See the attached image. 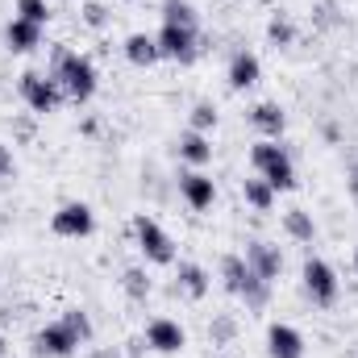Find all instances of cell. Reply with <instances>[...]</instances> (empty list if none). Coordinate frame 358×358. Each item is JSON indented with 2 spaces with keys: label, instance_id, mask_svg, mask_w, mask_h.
<instances>
[{
  "label": "cell",
  "instance_id": "6da1fadb",
  "mask_svg": "<svg viewBox=\"0 0 358 358\" xmlns=\"http://www.w3.org/2000/svg\"><path fill=\"white\" fill-rule=\"evenodd\" d=\"M50 76H55V84L63 88V96L76 100V104L92 100V96H96V84H100L96 63H92L88 55H80V50H67V46L55 50V59H50Z\"/></svg>",
  "mask_w": 358,
  "mask_h": 358
},
{
  "label": "cell",
  "instance_id": "7a4b0ae2",
  "mask_svg": "<svg viewBox=\"0 0 358 358\" xmlns=\"http://www.w3.org/2000/svg\"><path fill=\"white\" fill-rule=\"evenodd\" d=\"M134 238H138V250H142L155 267H171V263H176V242H171V234H167L155 217L138 213V217H134Z\"/></svg>",
  "mask_w": 358,
  "mask_h": 358
},
{
  "label": "cell",
  "instance_id": "3957f363",
  "mask_svg": "<svg viewBox=\"0 0 358 358\" xmlns=\"http://www.w3.org/2000/svg\"><path fill=\"white\" fill-rule=\"evenodd\" d=\"M17 92H21L25 108H29V113H38V117L55 113V108L67 100L63 88L55 84V76H42V71H25V76H21V84H17Z\"/></svg>",
  "mask_w": 358,
  "mask_h": 358
},
{
  "label": "cell",
  "instance_id": "277c9868",
  "mask_svg": "<svg viewBox=\"0 0 358 358\" xmlns=\"http://www.w3.org/2000/svg\"><path fill=\"white\" fill-rule=\"evenodd\" d=\"M155 42H159V59H171V63H196L200 59V29L163 25L155 34Z\"/></svg>",
  "mask_w": 358,
  "mask_h": 358
},
{
  "label": "cell",
  "instance_id": "5b68a950",
  "mask_svg": "<svg viewBox=\"0 0 358 358\" xmlns=\"http://www.w3.org/2000/svg\"><path fill=\"white\" fill-rule=\"evenodd\" d=\"M300 279H304L308 300H313V304H321V308H329V304L338 300V292H342L338 271L329 267L325 259H308V263H304V271H300Z\"/></svg>",
  "mask_w": 358,
  "mask_h": 358
},
{
  "label": "cell",
  "instance_id": "8992f818",
  "mask_svg": "<svg viewBox=\"0 0 358 358\" xmlns=\"http://www.w3.org/2000/svg\"><path fill=\"white\" fill-rule=\"evenodd\" d=\"M50 229H55L59 238H88L92 229H96V213H92L84 200H67V204L55 208Z\"/></svg>",
  "mask_w": 358,
  "mask_h": 358
},
{
  "label": "cell",
  "instance_id": "52a82bcc",
  "mask_svg": "<svg viewBox=\"0 0 358 358\" xmlns=\"http://www.w3.org/2000/svg\"><path fill=\"white\" fill-rule=\"evenodd\" d=\"M76 350H80V342H76V334L63 321H50V325H42L34 334V355L42 358H71Z\"/></svg>",
  "mask_w": 358,
  "mask_h": 358
},
{
  "label": "cell",
  "instance_id": "ba28073f",
  "mask_svg": "<svg viewBox=\"0 0 358 358\" xmlns=\"http://www.w3.org/2000/svg\"><path fill=\"white\" fill-rule=\"evenodd\" d=\"M146 346H150L155 355H179V350L187 346V334H183V325L171 321V317H155V321L146 325Z\"/></svg>",
  "mask_w": 358,
  "mask_h": 358
},
{
  "label": "cell",
  "instance_id": "9c48e42d",
  "mask_svg": "<svg viewBox=\"0 0 358 358\" xmlns=\"http://www.w3.org/2000/svg\"><path fill=\"white\" fill-rule=\"evenodd\" d=\"M179 196L187 200V208H196V213H204V208H213V200H217V183L213 176H204V171H183L179 176Z\"/></svg>",
  "mask_w": 358,
  "mask_h": 358
},
{
  "label": "cell",
  "instance_id": "30bf717a",
  "mask_svg": "<svg viewBox=\"0 0 358 358\" xmlns=\"http://www.w3.org/2000/svg\"><path fill=\"white\" fill-rule=\"evenodd\" d=\"M267 355L271 358H304V334L287 321L267 325Z\"/></svg>",
  "mask_w": 358,
  "mask_h": 358
},
{
  "label": "cell",
  "instance_id": "8fae6325",
  "mask_svg": "<svg viewBox=\"0 0 358 358\" xmlns=\"http://www.w3.org/2000/svg\"><path fill=\"white\" fill-rule=\"evenodd\" d=\"M246 267L255 271L259 279L275 283L279 271H283V255H279V246H271V242H250V246H246Z\"/></svg>",
  "mask_w": 358,
  "mask_h": 358
},
{
  "label": "cell",
  "instance_id": "7c38bea8",
  "mask_svg": "<svg viewBox=\"0 0 358 358\" xmlns=\"http://www.w3.org/2000/svg\"><path fill=\"white\" fill-rule=\"evenodd\" d=\"M259 80H263V63H259V55H255V50H238V55L229 59V88L246 92V88H255Z\"/></svg>",
  "mask_w": 358,
  "mask_h": 358
},
{
  "label": "cell",
  "instance_id": "4fadbf2b",
  "mask_svg": "<svg viewBox=\"0 0 358 358\" xmlns=\"http://www.w3.org/2000/svg\"><path fill=\"white\" fill-rule=\"evenodd\" d=\"M4 42H8V50H13V55H29V50H38V46H42V25L13 17V21L4 25Z\"/></svg>",
  "mask_w": 358,
  "mask_h": 358
},
{
  "label": "cell",
  "instance_id": "5bb4252c",
  "mask_svg": "<svg viewBox=\"0 0 358 358\" xmlns=\"http://www.w3.org/2000/svg\"><path fill=\"white\" fill-rule=\"evenodd\" d=\"M179 159H183L187 167H196V171L208 167V163H213V142H208V134H192V129H187V134L179 138Z\"/></svg>",
  "mask_w": 358,
  "mask_h": 358
},
{
  "label": "cell",
  "instance_id": "9a60e30c",
  "mask_svg": "<svg viewBox=\"0 0 358 358\" xmlns=\"http://www.w3.org/2000/svg\"><path fill=\"white\" fill-rule=\"evenodd\" d=\"M250 125H255L263 138H275V142H279V134H283L287 117H283V108H279V104L263 100V104H255V108H250Z\"/></svg>",
  "mask_w": 358,
  "mask_h": 358
},
{
  "label": "cell",
  "instance_id": "2e32d148",
  "mask_svg": "<svg viewBox=\"0 0 358 358\" xmlns=\"http://www.w3.org/2000/svg\"><path fill=\"white\" fill-rule=\"evenodd\" d=\"M121 50H125V59H129L134 67H155V63H159V42H155L150 34H129Z\"/></svg>",
  "mask_w": 358,
  "mask_h": 358
},
{
  "label": "cell",
  "instance_id": "e0dca14e",
  "mask_svg": "<svg viewBox=\"0 0 358 358\" xmlns=\"http://www.w3.org/2000/svg\"><path fill=\"white\" fill-rule=\"evenodd\" d=\"M292 155H287V146H279L275 138H263V142H255L250 146V167L263 176V171H271V167H279V163H287Z\"/></svg>",
  "mask_w": 358,
  "mask_h": 358
},
{
  "label": "cell",
  "instance_id": "ac0fdd59",
  "mask_svg": "<svg viewBox=\"0 0 358 358\" xmlns=\"http://www.w3.org/2000/svg\"><path fill=\"white\" fill-rule=\"evenodd\" d=\"M283 229H287L292 242H313L317 238V221H313L308 208H287L283 213Z\"/></svg>",
  "mask_w": 358,
  "mask_h": 358
},
{
  "label": "cell",
  "instance_id": "d6986e66",
  "mask_svg": "<svg viewBox=\"0 0 358 358\" xmlns=\"http://www.w3.org/2000/svg\"><path fill=\"white\" fill-rule=\"evenodd\" d=\"M255 271L246 267V259L242 255H225L221 259V279H225V292H234V296H242V287H246V279H250Z\"/></svg>",
  "mask_w": 358,
  "mask_h": 358
},
{
  "label": "cell",
  "instance_id": "ffe728a7",
  "mask_svg": "<svg viewBox=\"0 0 358 358\" xmlns=\"http://www.w3.org/2000/svg\"><path fill=\"white\" fill-rule=\"evenodd\" d=\"M242 196H246V204L255 208V213H267L271 204H275V187H271L263 176H250L242 179Z\"/></svg>",
  "mask_w": 358,
  "mask_h": 358
},
{
  "label": "cell",
  "instance_id": "44dd1931",
  "mask_svg": "<svg viewBox=\"0 0 358 358\" xmlns=\"http://www.w3.org/2000/svg\"><path fill=\"white\" fill-rule=\"evenodd\" d=\"M179 287L192 300H204L208 296V271L200 267V263H179Z\"/></svg>",
  "mask_w": 358,
  "mask_h": 358
},
{
  "label": "cell",
  "instance_id": "7402d4cb",
  "mask_svg": "<svg viewBox=\"0 0 358 358\" xmlns=\"http://www.w3.org/2000/svg\"><path fill=\"white\" fill-rule=\"evenodd\" d=\"M163 25H183V29H200V13L187 0H163Z\"/></svg>",
  "mask_w": 358,
  "mask_h": 358
},
{
  "label": "cell",
  "instance_id": "603a6c76",
  "mask_svg": "<svg viewBox=\"0 0 358 358\" xmlns=\"http://www.w3.org/2000/svg\"><path fill=\"white\" fill-rule=\"evenodd\" d=\"M267 42L279 50V46H292L296 42V25H292V17H283V13H275L267 21Z\"/></svg>",
  "mask_w": 358,
  "mask_h": 358
},
{
  "label": "cell",
  "instance_id": "cb8c5ba5",
  "mask_svg": "<svg viewBox=\"0 0 358 358\" xmlns=\"http://www.w3.org/2000/svg\"><path fill=\"white\" fill-rule=\"evenodd\" d=\"M242 300H246V308H267V300H271V283L267 279H259V275H250L246 279V287H242Z\"/></svg>",
  "mask_w": 358,
  "mask_h": 358
},
{
  "label": "cell",
  "instance_id": "d4e9b609",
  "mask_svg": "<svg viewBox=\"0 0 358 358\" xmlns=\"http://www.w3.org/2000/svg\"><path fill=\"white\" fill-rule=\"evenodd\" d=\"M187 125H192V134H213V129H217V108H213L208 100H200V104L187 113Z\"/></svg>",
  "mask_w": 358,
  "mask_h": 358
},
{
  "label": "cell",
  "instance_id": "484cf974",
  "mask_svg": "<svg viewBox=\"0 0 358 358\" xmlns=\"http://www.w3.org/2000/svg\"><path fill=\"white\" fill-rule=\"evenodd\" d=\"M121 287H125V296L138 300V304L150 296V279H146V271H138V267H129L125 275H121Z\"/></svg>",
  "mask_w": 358,
  "mask_h": 358
},
{
  "label": "cell",
  "instance_id": "4316f807",
  "mask_svg": "<svg viewBox=\"0 0 358 358\" xmlns=\"http://www.w3.org/2000/svg\"><path fill=\"white\" fill-rule=\"evenodd\" d=\"M59 321H63V325L76 334V342H80V346H84V342L92 338V321H88V313H84V308H67Z\"/></svg>",
  "mask_w": 358,
  "mask_h": 358
},
{
  "label": "cell",
  "instance_id": "83f0119b",
  "mask_svg": "<svg viewBox=\"0 0 358 358\" xmlns=\"http://www.w3.org/2000/svg\"><path fill=\"white\" fill-rule=\"evenodd\" d=\"M17 17H21V21H34V25L46 29V21H50V4H46V0H17Z\"/></svg>",
  "mask_w": 358,
  "mask_h": 358
},
{
  "label": "cell",
  "instance_id": "f1b7e54d",
  "mask_svg": "<svg viewBox=\"0 0 358 358\" xmlns=\"http://www.w3.org/2000/svg\"><path fill=\"white\" fill-rule=\"evenodd\" d=\"M263 179H267L275 192H292V187H296V167H292V159L279 163V167H271V171H263Z\"/></svg>",
  "mask_w": 358,
  "mask_h": 358
},
{
  "label": "cell",
  "instance_id": "f546056e",
  "mask_svg": "<svg viewBox=\"0 0 358 358\" xmlns=\"http://www.w3.org/2000/svg\"><path fill=\"white\" fill-rule=\"evenodd\" d=\"M80 13H84V25H92V29H104V25H108V8H104L100 0H88Z\"/></svg>",
  "mask_w": 358,
  "mask_h": 358
},
{
  "label": "cell",
  "instance_id": "4dcf8cb0",
  "mask_svg": "<svg viewBox=\"0 0 358 358\" xmlns=\"http://www.w3.org/2000/svg\"><path fill=\"white\" fill-rule=\"evenodd\" d=\"M213 338H221V342H225V338H234V321H229V317H221V321L213 325Z\"/></svg>",
  "mask_w": 358,
  "mask_h": 358
},
{
  "label": "cell",
  "instance_id": "1f68e13d",
  "mask_svg": "<svg viewBox=\"0 0 358 358\" xmlns=\"http://www.w3.org/2000/svg\"><path fill=\"white\" fill-rule=\"evenodd\" d=\"M13 171V155H8V146H0V179Z\"/></svg>",
  "mask_w": 358,
  "mask_h": 358
},
{
  "label": "cell",
  "instance_id": "d6a6232c",
  "mask_svg": "<svg viewBox=\"0 0 358 358\" xmlns=\"http://www.w3.org/2000/svg\"><path fill=\"white\" fill-rule=\"evenodd\" d=\"M346 187H350V196H358V159L350 163V176H346Z\"/></svg>",
  "mask_w": 358,
  "mask_h": 358
},
{
  "label": "cell",
  "instance_id": "836d02e7",
  "mask_svg": "<svg viewBox=\"0 0 358 358\" xmlns=\"http://www.w3.org/2000/svg\"><path fill=\"white\" fill-rule=\"evenodd\" d=\"M355 271H358V246H355Z\"/></svg>",
  "mask_w": 358,
  "mask_h": 358
},
{
  "label": "cell",
  "instance_id": "e575fe53",
  "mask_svg": "<svg viewBox=\"0 0 358 358\" xmlns=\"http://www.w3.org/2000/svg\"><path fill=\"white\" fill-rule=\"evenodd\" d=\"M0 355H4V338H0Z\"/></svg>",
  "mask_w": 358,
  "mask_h": 358
},
{
  "label": "cell",
  "instance_id": "d590c367",
  "mask_svg": "<svg viewBox=\"0 0 358 358\" xmlns=\"http://www.w3.org/2000/svg\"><path fill=\"white\" fill-rule=\"evenodd\" d=\"M355 204H358V196H355Z\"/></svg>",
  "mask_w": 358,
  "mask_h": 358
}]
</instances>
